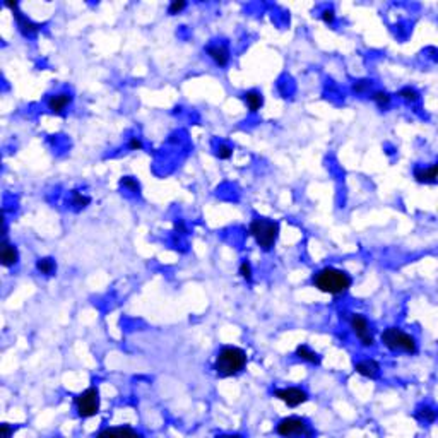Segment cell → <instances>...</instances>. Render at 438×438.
Wrapping results in <instances>:
<instances>
[{
  "mask_svg": "<svg viewBox=\"0 0 438 438\" xmlns=\"http://www.w3.org/2000/svg\"><path fill=\"white\" fill-rule=\"evenodd\" d=\"M312 283L319 291L337 296V295H344V293L351 288L353 279L348 272L341 271V269L325 267L313 274Z\"/></svg>",
  "mask_w": 438,
  "mask_h": 438,
  "instance_id": "1",
  "label": "cell"
},
{
  "mask_svg": "<svg viewBox=\"0 0 438 438\" xmlns=\"http://www.w3.org/2000/svg\"><path fill=\"white\" fill-rule=\"evenodd\" d=\"M247 365V353L240 348L226 346L223 348L216 356L214 370L219 377H233L238 375Z\"/></svg>",
  "mask_w": 438,
  "mask_h": 438,
  "instance_id": "2",
  "label": "cell"
},
{
  "mask_svg": "<svg viewBox=\"0 0 438 438\" xmlns=\"http://www.w3.org/2000/svg\"><path fill=\"white\" fill-rule=\"evenodd\" d=\"M248 233L254 236L257 245H259L262 250L269 252L277 242V236H279V224H277L276 221L257 218V219L252 221L250 226H248Z\"/></svg>",
  "mask_w": 438,
  "mask_h": 438,
  "instance_id": "3",
  "label": "cell"
},
{
  "mask_svg": "<svg viewBox=\"0 0 438 438\" xmlns=\"http://www.w3.org/2000/svg\"><path fill=\"white\" fill-rule=\"evenodd\" d=\"M382 343L391 351H404L415 355L418 351V343L413 336L406 334L399 327H389L382 332Z\"/></svg>",
  "mask_w": 438,
  "mask_h": 438,
  "instance_id": "4",
  "label": "cell"
},
{
  "mask_svg": "<svg viewBox=\"0 0 438 438\" xmlns=\"http://www.w3.org/2000/svg\"><path fill=\"white\" fill-rule=\"evenodd\" d=\"M75 408L81 418H92L99 413V392L98 389L89 387L75 397Z\"/></svg>",
  "mask_w": 438,
  "mask_h": 438,
  "instance_id": "5",
  "label": "cell"
},
{
  "mask_svg": "<svg viewBox=\"0 0 438 438\" xmlns=\"http://www.w3.org/2000/svg\"><path fill=\"white\" fill-rule=\"evenodd\" d=\"M277 435L281 437H301V435H307L310 437L312 432L308 430V425L305 423L301 418H284V420L279 421V425H277L276 428Z\"/></svg>",
  "mask_w": 438,
  "mask_h": 438,
  "instance_id": "6",
  "label": "cell"
},
{
  "mask_svg": "<svg viewBox=\"0 0 438 438\" xmlns=\"http://www.w3.org/2000/svg\"><path fill=\"white\" fill-rule=\"evenodd\" d=\"M349 325H351L353 332H355V336L361 341V344H363V346L370 348V346H373V344H375L373 336H372V331H370V324H368V320L365 319L363 315H360V313H353L351 319H349Z\"/></svg>",
  "mask_w": 438,
  "mask_h": 438,
  "instance_id": "7",
  "label": "cell"
},
{
  "mask_svg": "<svg viewBox=\"0 0 438 438\" xmlns=\"http://www.w3.org/2000/svg\"><path fill=\"white\" fill-rule=\"evenodd\" d=\"M274 396L279 401H283L284 404H288L289 408H296V406L303 404L308 401V394L301 391L298 387H286V389H277Z\"/></svg>",
  "mask_w": 438,
  "mask_h": 438,
  "instance_id": "8",
  "label": "cell"
},
{
  "mask_svg": "<svg viewBox=\"0 0 438 438\" xmlns=\"http://www.w3.org/2000/svg\"><path fill=\"white\" fill-rule=\"evenodd\" d=\"M70 101H72L70 94H67V92H60V94H55L48 99V110H50L51 113L60 115V113H63V110H65L67 106H69Z\"/></svg>",
  "mask_w": 438,
  "mask_h": 438,
  "instance_id": "9",
  "label": "cell"
},
{
  "mask_svg": "<svg viewBox=\"0 0 438 438\" xmlns=\"http://www.w3.org/2000/svg\"><path fill=\"white\" fill-rule=\"evenodd\" d=\"M356 373H360L361 377H367V379H375L380 373V365L377 363L375 360H363L360 363L355 365Z\"/></svg>",
  "mask_w": 438,
  "mask_h": 438,
  "instance_id": "10",
  "label": "cell"
},
{
  "mask_svg": "<svg viewBox=\"0 0 438 438\" xmlns=\"http://www.w3.org/2000/svg\"><path fill=\"white\" fill-rule=\"evenodd\" d=\"M207 55L218 63L219 67H224L230 60V51H228L226 46L223 45H212L207 48Z\"/></svg>",
  "mask_w": 438,
  "mask_h": 438,
  "instance_id": "11",
  "label": "cell"
},
{
  "mask_svg": "<svg viewBox=\"0 0 438 438\" xmlns=\"http://www.w3.org/2000/svg\"><path fill=\"white\" fill-rule=\"evenodd\" d=\"M15 21H17V27L19 31L24 34V36H34L36 33L39 31V26L38 24H34L33 21H29L27 17H24V15L21 14V12L15 10Z\"/></svg>",
  "mask_w": 438,
  "mask_h": 438,
  "instance_id": "12",
  "label": "cell"
},
{
  "mask_svg": "<svg viewBox=\"0 0 438 438\" xmlns=\"http://www.w3.org/2000/svg\"><path fill=\"white\" fill-rule=\"evenodd\" d=\"M0 260H2V265H5V267H12V265H15V264H17V260H19L17 248L12 247V245H9V243H3L2 250H0Z\"/></svg>",
  "mask_w": 438,
  "mask_h": 438,
  "instance_id": "13",
  "label": "cell"
},
{
  "mask_svg": "<svg viewBox=\"0 0 438 438\" xmlns=\"http://www.w3.org/2000/svg\"><path fill=\"white\" fill-rule=\"evenodd\" d=\"M415 178L420 183H435L437 178V164H432L430 168H416Z\"/></svg>",
  "mask_w": 438,
  "mask_h": 438,
  "instance_id": "14",
  "label": "cell"
},
{
  "mask_svg": "<svg viewBox=\"0 0 438 438\" xmlns=\"http://www.w3.org/2000/svg\"><path fill=\"white\" fill-rule=\"evenodd\" d=\"M243 98H245V101H247L248 110H250L252 113L259 111L260 106H262V103H264V98H262V94H260L259 91H248V92H245Z\"/></svg>",
  "mask_w": 438,
  "mask_h": 438,
  "instance_id": "15",
  "label": "cell"
},
{
  "mask_svg": "<svg viewBox=\"0 0 438 438\" xmlns=\"http://www.w3.org/2000/svg\"><path fill=\"white\" fill-rule=\"evenodd\" d=\"M296 356H298L300 360L310 363V365H319L320 363V356L317 355L315 351H312L308 346H305V344H301V346L296 348Z\"/></svg>",
  "mask_w": 438,
  "mask_h": 438,
  "instance_id": "16",
  "label": "cell"
},
{
  "mask_svg": "<svg viewBox=\"0 0 438 438\" xmlns=\"http://www.w3.org/2000/svg\"><path fill=\"white\" fill-rule=\"evenodd\" d=\"M36 269H38V272H41L43 276H53L55 271H57V264H55L53 259L45 257V259H39L38 262H36Z\"/></svg>",
  "mask_w": 438,
  "mask_h": 438,
  "instance_id": "17",
  "label": "cell"
},
{
  "mask_svg": "<svg viewBox=\"0 0 438 438\" xmlns=\"http://www.w3.org/2000/svg\"><path fill=\"white\" fill-rule=\"evenodd\" d=\"M416 418L420 421H425V423H433V421L437 420V413L433 411V408H430V406H423V408L418 409Z\"/></svg>",
  "mask_w": 438,
  "mask_h": 438,
  "instance_id": "18",
  "label": "cell"
},
{
  "mask_svg": "<svg viewBox=\"0 0 438 438\" xmlns=\"http://www.w3.org/2000/svg\"><path fill=\"white\" fill-rule=\"evenodd\" d=\"M106 435H130V437H137V432H134L132 428L127 427H120V428H106L103 432L98 433V437H106Z\"/></svg>",
  "mask_w": 438,
  "mask_h": 438,
  "instance_id": "19",
  "label": "cell"
},
{
  "mask_svg": "<svg viewBox=\"0 0 438 438\" xmlns=\"http://www.w3.org/2000/svg\"><path fill=\"white\" fill-rule=\"evenodd\" d=\"M372 98L379 108H387L389 104H391V96H389V92H385V91H375Z\"/></svg>",
  "mask_w": 438,
  "mask_h": 438,
  "instance_id": "20",
  "label": "cell"
},
{
  "mask_svg": "<svg viewBox=\"0 0 438 438\" xmlns=\"http://www.w3.org/2000/svg\"><path fill=\"white\" fill-rule=\"evenodd\" d=\"M399 96L408 103H416L418 99H420V92L413 89V87H403V89L399 91Z\"/></svg>",
  "mask_w": 438,
  "mask_h": 438,
  "instance_id": "21",
  "label": "cell"
},
{
  "mask_svg": "<svg viewBox=\"0 0 438 438\" xmlns=\"http://www.w3.org/2000/svg\"><path fill=\"white\" fill-rule=\"evenodd\" d=\"M120 185H122V187H125L127 190L134 192V194H139V190H140L137 180H134L132 176H125V178H122V180H120Z\"/></svg>",
  "mask_w": 438,
  "mask_h": 438,
  "instance_id": "22",
  "label": "cell"
},
{
  "mask_svg": "<svg viewBox=\"0 0 438 438\" xmlns=\"http://www.w3.org/2000/svg\"><path fill=\"white\" fill-rule=\"evenodd\" d=\"M89 202H91L89 197L79 194V192H74V200H72V204H74V207H75V209H84V207H86Z\"/></svg>",
  "mask_w": 438,
  "mask_h": 438,
  "instance_id": "23",
  "label": "cell"
},
{
  "mask_svg": "<svg viewBox=\"0 0 438 438\" xmlns=\"http://www.w3.org/2000/svg\"><path fill=\"white\" fill-rule=\"evenodd\" d=\"M218 158L219 159H230L233 156V147H230L228 144H221V146L218 147Z\"/></svg>",
  "mask_w": 438,
  "mask_h": 438,
  "instance_id": "24",
  "label": "cell"
},
{
  "mask_svg": "<svg viewBox=\"0 0 438 438\" xmlns=\"http://www.w3.org/2000/svg\"><path fill=\"white\" fill-rule=\"evenodd\" d=\"M185 7H187V3L183 2V0H173V2L170 3V7H168V12H170L171 15L173 14H180Z\"/></svg>",
  "mask_w": 438,
  "mask_h": 438,
  "instance_id": "25",
  "label": "cell"
},
{
  "mask_svg": "<svg viewBox=\"0 0 438 438\" xmlns=\"http://www.w3.org/2000/svg\"><path fill=\"white\" fill-rule=\"evenodd\" d=\"M240 276H242L245 281H250L252 279V265L248 264L247 260L240 264Z\"/></svg>",
  "mask_w": 438,
  "mask_h": 438,
  "instance_id": "26",
  "label": "cell"
},
{
  "mask_svg": "<svg viewBox=\"0 0 438 438\" xmlns=\"http://www.w3.org/2000/svg\"><path fill=\"white\" fill-rule=\"evenodd\" d=\"M370 86H372V81H358L355 86H353V91L358 92V94H363V92H367L370 89Z\"/></svg>",
  "mask_w": 438,
  "mask_h": 438,
  "instance_id": "27",
  "label": "cell"
},
{
  "mask_svg": "<svg viewBox=\"0 0 438 438\" xmlns=\"http://www.w3.org/2000/svg\"><path fill=\"white\" fill-rule=\"evenodd\" d=\"M322 21L325 24H334V21H336V12L332 10V9H325L322 12Z\"/></svg>",
  "mask_w": 438,
  "mask_h": 438,
  "instance_id": "28",
  "label": "cell"
},
{
  "mask_svg": "<svg viewBox=\"0 0 438 438\" xmlns=\"http://www.w3.org/2000/svg\"><path fill=\"white\" fill-rule=\"evenodd\" d=\"M128 149H130V151H139V149H142V142H140V139L132 137V139H130V142H128Z\"/></svg>",
  "mask_w": 438,
  "mask_h": 438,
  "instance_id": "29",
  "label": "cell"
},
{
  "mask_svg": "<svg viewBox=\"0 0 438 438\" xmlns=\"http://www.w3.org/2000/svg\"><path fill=\"white\" fill-rule=\"evenodd\" d=\"M2 435L5 438H9L12 435V430H10L9 425H2Z\"/></svg>",
  "mask_w": 438,
  "mask_h": 438,
  "instance_id": "30",
  "label": "cell"
},
{
  "mask_svg": "<svg viewBox=\"0 0 438 438\" xmlns=\"http://www.w3.org/2000/svg\"><path fill=\"white\" fill-rule=\"evenodd\" d=\"M175 230L176 231H182V233H185L187 230H185V224L182 223V221H178V223H175Z\"/></svg>",
  "mask_w": 438,
  "mask_h": 438,
  "instance_id": "31",
  "label": "cell"
}]
</instances>
